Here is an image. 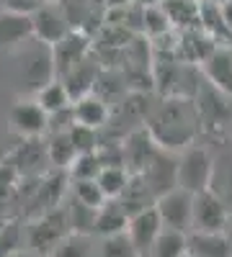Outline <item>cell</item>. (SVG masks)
Here are the masks:
<instances>
[{"mask_svg":"<svg viewBox=\"0 0 232 257\" xmlns=\"http://www.w3.org/2000/svg\"><path fill=\"white\" fill-rule=\"evenodd\" d=\"M199 113L194 108V103L183 95H171L160 108L155 111L147 132L152 134L160 149L168 152H183L191 147V139L196 134Z\"/></svg>","mask_w":232,"mask_h":257,"instance_id":"cell-1","label":"cell"},{"mask_svg":"<svg viewBox=\"0 0 232 257\" xmlns=\"http://www.w3.org/2000/svg\"><path fill=\"white\" fill-rule=\"evenodd\" d=\"M70 216H67V208L65 206H59L54 211H47V213H41V216L31 219L29 224V249L41 254V257H49L52 249L62 242L70 234Z\"/></svg>","mask_w":232,"mask_h":257,"instance_id":"cell-2","label":"cell"},{"mask_svg":"<svg viewBox=\"0 0 232 257\" xmlns=\"http://www.w3.org/2000/svg\"><path fill=\"white\" fill-rule=\"evenodd\" d=\"M214 180V160L201 147H188L178 155V188L188 193H204Z\"/></svg>","mask_w":232,"mask_h":257,"instance_id":"cell-3","label":"cell"},{"mask_svg":"<svg viewBox=\"0 0 232 257\" xmlns=\"http://www.w3.org/2000/svg\"><path fill=\"white\" fill-rule=\"evenodd\" d=\"M229 221H232V211L214 190H204V193H196L194 196V226H191V231L224 234Z\"/></svg>","mask_w":232,"mask_h":257,"instance_id":"cell-4","label":"cell"},{"mask_svg":"<svg viewBox=\"0 0 232 257\" xmlns=\"http://www.w3.org/2000/svg\"><path fill=\"white\" fill-rule=\"evenodd\" d=\"M155 208L160 213V221L165 229H176L183 234H191L194 226V193H188L183 188H176L171 193H165L155 201Z\"/></svg>","mask_w":232,"mask_h":257,"instance_id":"cell-5","label":"cell"},{"mask_svg":"<svg viewBox=\"0 0 232 257\" xmlns=\"http://www.w3.org/2000/svg\"><path fill=\"white\" fill-rule=\"evenodd\" d=\"M139 178L147 183V188L152 190L155 201L165 193H171L178 188V157L176 152H168V149H158L155 157L147 162V167L139 173Z\"/></svg>","mask_w":232,"mask_h":257,"instance_id":"cell-6","label":"cell"},{"mask_svg":"<svg viewBox=\"0 0 232 257\" xmlns=\"http://www.w3.org/2000/svg\"><path fill=\"white\" fill-rule=\"evenodd\" d=\"M67 13L59 11L57 6H39L31 11V24H34V36L41 41L44 47H57L62 39H67L70 24H67Z\"/></svg>","mask_w":232,"mask_h":257,"instance_id":"cell-7","label":"cell"},{"mask_svg":"<svg viewBox=\"0 0 232 257\" xmlns=\"http://www.w3.org/2000/svg\"><path fill=\"white\" fill-rule=\"evenodd\" d=\"M11 128L24 139H39L49 128V113L36 100H21L11 108Z\"/></svg>","mask_w":232,"mask_h":257,"instance_id":"cell-8","label":"cell"},{"mask_svg":"<svg viewBox=\"0 0 232 257\" xmlns=\"http://www.w3.org/2000/svg\"><path fill=\"white\" fill-rule=\"evenodd\" d=\"M163 221H160V213L158 208H147L142 213H134V216L129 219V226H126V234H129L132 244L137 247L139 257H147V252H150V247L155 244V239L160 237L163 231Z\"/></svg>","mask_w":232,"mask_h":257,"instance_id":"cell-9","label":"cell"},{"mask_svg":"<svg viewBox=\"0 0 232 257\" xmlns=\"http://www.w3.org/2000/svg\"><path fill=\"white\" fill-rule=\"evenodd\" d=\"M54 54H52V47H44V49H36V52H29L24 64H21V77L26 80V85L34 90V95L44 88V85L52 82V75H54Z\"/></svg>","mask_w":232,"mask_h":257,"instance_id":"cell-10","label":"cell"},{"mask_svg":"<svg viewBox=\"0 0 232 257\" xmlns=\"http://www.w3.org/2000/svg\"><path fill=\"white\" fill-rule=\"evenodd\" d=\"M34 36V24L29 13L18 11H0V52H6L16 44H24Z\"/></svg>","mask_w":232,"mask_h":257,"instance_id":"cell-11","label":"cell"},{"mask_svg":"<svg viewBox=\"0 0 232 257\" xmlns=\"http://www.w3.org/2000/svg\"><path fill=\"white\" fill-rule=\"evenodd\" d=\"M158 142L152 139V134L147 132V128H142V132H134L129 137V142L124 144V167L129 170L132 175H139L142 170L147 167V162H150L158 152Z\"/></svg>","mask_w":232,"mask_h":257,"instance_id":"cell-12","label":"cell"},{"mask_svg":"<svg viewBox=\"0 0 232 257\" xmlns=\"http://www.w3.org/2000/svg\"><path fill=\"white\" fill-rule=\"evenodd\" d=\"M206 80L212 82V88L219 90L222 95L232 98V52L224 47H217L204 62Z\"/></svg>","mask_w":232,"mask_h":257,"instance_id":"cell-13","label":"cell"},{"mask_svg":"<svg viewBox=\"0 0 232 257\" xmlns=\"http://www.w3.org/2000/svg\"><path fill=\"white\" fill-rule=\"evenodd\" d=\"M160 8L165 11L173 29L196 31L201 26V3L199 0H163Z\"/></svg>","mask_w":232,"mask_h":257,"instance_id":"cell-14","label":"cell"},{"mask_svg":"<svg viewBox=\"0 0 232 257\" xmlns=\"http://www.w3.org/2000/svg\"><path fill=\"white\" fill-rule=\"evenodd\" d=\"M129 226V213L124 211L119 201H106L98 208V219H96V234H101L103 239L114 237V234H124Z\"/></svg>","mask_w":232,"mask_h":257,"instance_id":"cell-15","label":"cell"},{"mask_svg":"<svg viewBox=\"0 0 232 257\" xmlns=\"http://www.w3.org/2000/svg\"><path fill=\"white\" fill-rule=\"evenodd\" d=\"M72 118L78 126H88V128H96L106 123L109 118V108H106V103H103L101 98L96 95H83L72 103Z\"/></svg>","mask_w":232,"mask_h":257,"instance_id":"cell-16","label":"cell"},{"mask_svg":"<svg viewBox=\"0 0 232 257\" xmlns=\"http://www.w3.org/2000/svg\"><path fill=\"white\" fill-rule=\"evenodd\" d=\"M34 100H36L49 116H57V113L70 111L72 103H75V100H72V93L67 90V85L59 82V80H52L49 85H44V88L34 95Z\"/></svg>","mask_w":232,"mask_h":257,"instance_id":"cell-17","label":"cell"},{"mask_svg":"<svg viewBox=\"0 0 232 257\" xmlns=\"http://www.w3.org/2000/svg\"><path fill=\"white\" fill-rule=\"evenodd\" d=\"M188 254L194 257H232V247L224 234H188Z\"/></svg>","mask_w":232,"mask_h":257,"instance_id":"cell-18","label":"cell"},{"mask_svg":"<svg viewBox=\"0 0 232 257\" xmlns=\"http://www.w3.org/2000/svg\"><path fill=\"white\" fill-rule=\"evenodd\" d=\"M96 183L101 185L106 201H119L124 196V190L129 188V183H132V173L124 165H103Z\"/></svg>","mask_w":232,"mask_h":257,"instance_id":"cell-19","label":"cell"},{"mask_svg":"<svg viewBox=\"0 0 232 257\" xmlns=\"http://www.w3.org/2000/svg\"><path fill=\"white\" fill-rule=\"evenodd\" d=\"M188 252V234L176 229H163L147 257H183Z\"/></svg>","mask_w":232,"mask_h":257,"instance_id":"cell-20","label":"cell"},{"mask_svg":"<svg viewBox=\"0 0 232 257\" xmlns=\"http://www.w3.org/2000/svg\"><path fill=\"white\" fill-rule=\"evenodd\" d=\"M67 216H70V229L75 234H96V219H98V208H91L86 203H80L72 198V206H67Z\"/></svg>","mask_w":232,"mask_h":257,"instance_id":"cell-21","label":"cell"},{"mask_svg":"<svg viewBox=\"0 0 232 257\" xmlns=\"http://www.w3.org/2000/svg\"><path fill=\"white\" fill-rule=\"evenodd\" d=\"M47 157L57 165V167H70L78 157V149L70 139V132H57L54 139L47 147Z\"/></svg>","mask_w":232,"mask_h":257,"instance_id":"cell-22","label":"cell"},{"mask_svg":"<svg viewBox=\"0 0 232 257\" xmlns=\"http://www.w3.org/2000/svg\"><path fill=\"white\" fill-rule=\"evenodd\" d=\"M91 249H93V244H91L88 234H75V231H70L67 237L52 249L49 257H91Z\"/></svg>","mask_w":232,"mask_h":257,"instance_id":"cell-23","label":"cell"},{"mask_svg":"<svg viewBox=\"0 0 232 257\" xmlns=\"http://www.w3.org/2000/svg\"><path fill=\"white\" fill-rule=\"evenodd\" d=\"M101 170H103V160L98 157V152L78 155L75 162L70 165V178H72V183L75 180H98Z\"/></svg>","mask_w":232,"mask_h":257,"instance_id":"cell-24","label":"cell"},{"mask_svg":"<svg viewBox=\"0 0 232 257\" xmlns=\"http://www.w3.org/2000/svg\"><path fill=\"white\" fill-rule=\"evenodd\" d=\"M72 198L91 206V208H101L106 203V196H103V190L96 180H75L72 183Z\"/></svg>","mask_w":232,"mask_h":257,"instance_id":"cell-25","label":"cell"},{"mask_svg":"<svg viewBox=\"0 0 232 257\" xmlns=\"http://www.w3.org/2000/svg\"><path fill=\"white\" fill-rule=\"evenodd\" d=\"M101 257H139L137 247L132 244L129 234H114V237H106L101 244Z\"/></svg>","mask_w":232,"mask_h":257,"instance_id":"cell-26","label":"cell"},{"mask_svg":"<svg viewBox=\"0 0 232 257\" xmlns=\"http://www.w3.org/2000/svg\"><path fill=\"white\" fill-rule=\"evenodd\" d=\"M142 29L144 34H150V36H163L165 31H171V21H168L165 11L160 6H147L142 11Z\"/></svg>","mask_w":232,"mask_h":257,"instance_id":"cell-27","label":"cell"},{"mask_svg":"<svg viewBox=\"0 0 232 257\" xmlns=\"http://www.w3.org/2000/svg\"><path fill=\"white\" fill-rule=\"evenodd\" d=\"M21 224L18 221H3L0 224V257H13L21 252Z\"/></svg>","mask_w":232,"mask_h":257,"instance_id":"cell-28","label":"cell"},{"mask_svg":"<svg viewBox=\"0 0 232 257\" xmlns=\"http://www.w3.org/2000/svg\"><path fill=\"white\" fill-rule=\"evenodd\" d=\"M70 139H72V144H75V149H78V155H91V152H96V134H93V128L75 123V126L70 128Z\"/></svg>","mask_w":232,"mask_h":257,"instance_id":"cell-29","label":"cell"},{"mask_svg":"<svg viewBox=\"0 0 232 257\" xmlns=\"http://www.w3.org/2000/svg\"><path fill=\"white\" fill-rule=\"evenodd\" d=\"M126 3H129V0H106V6H109V8H124Z\"/></svg>","mask_w":232,"mask_h":257,"instance_id":"cell-30","label":"cell"},{"mask_svg":"<svg viewBox=\"0 0 232 257\" xmlns=\"http://www.w3.org/2000/svg\"><path fill=\"white\" fill-rule=\"evenodd\" d=\"M13 257H41V254H36V252H31V249H21V252H16Z\"/></svg>","mask_w":232,"mask_h":257,"instance_id":"cell-31","label":"cell"},{"mask_svg":"<svg viewBox=\"0 0 232 257\" xmlns=\"http://www.w3.org/2000/svg\"><path fill=\"white\" fill-rule=\"evenodd\" d=\"M206 3H212V6H224V3H229V0H206Z\"/></svg>","mask_w":232,"mask_h":257,"instance_id":"cell-32","label":"cell"},{"mask_svg":"<svg viewBox=\"0 0 232 257\" xmlns=\"http://www.w3.org/2000/svg\"><path fill=\"white\" fill-rule=\"evenodd\" d=\"M183 257H194V254H188V252H186V254H183Z\"/></svg>","mask_w":232,"mask_h":257,"instance_id":"cell-33","label":"cell"}]
</instances>
